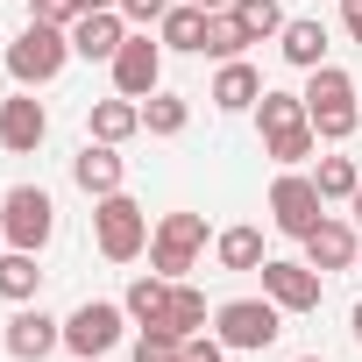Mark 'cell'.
I'll return each mask as SVG.
<instances>
[{
  "mask_svg": "<svg viewBox=\"0 0 362 362\" xmlns=\"http://www.w3.org/2000/svg\"><path fill=\"white\" fill-rule=\"evenodd\" d=\"M305 121H313V135L320 142H348L355 135V78L341 71V64H320L313 78H305Z\"/></svg>",
  "mask_w": 362,
  "mask_h": 362,
  "instance_id": "1",
  "label": "cell"
},
{
  "mask_svg": "<svg viewBox=\"0 0 362 362\" xmlns=\"http://www.w3.org/2000/svg\"><path fill=\"white\" fill-rule=\"evenodd\" d=\"M256 128H263V142H270V156L277 163H305L313 156V121H305V93H263L256 100Z\"/></svg>",
  "mask_w": 362,
  "mask_h": 362,
  "instance_id": "2",
  "label": "cell"
},
{
  "mask_svg": "<svg viewBox=\"0 0 362 362\" xmlns=\"http://www.w3.org/2000/svg\"><path fill=\"white\" fill-rule=\"evenodd\" d=\"M71 57V29H50V22H29L15 43H8V78L15 86H50Z\"/></svg>",
  "mask_w": 362,
  "mask_h": 362,
  "instance_id": "3",
  "label": "cell"
},
{
  "mask_svg": "<svg viewBox=\"0 0 362 362\" xmlns=\"http://www.w3.org/2000/svg\"><path fill=\"white\" fill-rule=\"evenodd\" d=\"M93 235H100V256H107V263H135V256L149 249V214H142L128 192H107V199L93 206Z\"/></svg>",
  "mask_w": 362,
  "mask_h": 362,
  "instance_id": "4",
  "label": "cell"
},
{
  "mask_svg": "<svg viewBox=\"0 0 362 362\" xmlns=\"http://www.w3.org/2000/svg\"><path fill=\"white\" fill-rule=\"evenodd\" d=\"M199 249H206V221L199 214H163L156 235H149V270L170 277V284H185V270L199 263Z\"/></svg>",
  "mask_w": 362,
  "mask_h": 362,
  "instance_id": "5",
  "label": "cell"
},
{
  "mask_svg": "<svg viewBox=\"0 0 362 362\" xmlns=\"http://www.w3.org/2000/svg\"><path fill=\"white\" fill-rule=\"evenodd\" d=\"M0 228H8V249H43L50 235H57V199L43 192V185H15L8 199H0Z\"/></svg>",
  "mask_w": 362,
  "mask_h": 362,
  "instance_id": "6",
  "label": "cell"
},
{
  "mask_svg": "<svg viewBox=\"0 0 362 362\" xmlns=\"http://www.w3.org/2000/svg\"><path fill=\"white\" fill-rule=\"evenodd\" d=\"M121 320H128V305H114V298H86V305L64 320V348H71L78 362H100L107 348H121Z\"/></svg>",
  "mask_w": 362,
  "mask_h": 362,
  "instance_id": "7",
  "label": "cell"
},
{
  "mask_svg": "<svg viewBox=\"0 0 362 362\" xmlns=\"http://www.w3.org/2000/svg\"><path fill=\"white\" fill-rule=\"evenodd\" d=\"M214 320H221V341L228 348H270L284 334V305L277 298H228Z\"/></svg>",
  "mask_w": 362,
  "mask_h": 362,
  "instance_id": "8",
  "label": "cell"
},
{
  "mask_svg": "<svg viewBox=\"0 0 362 362\" xmlns=\"http://www.w3.org/2000/svg\"><path fill=\"white\" fill-rule=\"evenodd\" d=\"M270 221H277L284 235H298V242L327 221V199H320V185H313L305 170H284L277 185H270Z\"/></svg>",
  "mask_w": 362,
  "mask_h": 362,
  "instance_id": "9",
  "label": "cell"
},
{
  "mask_svg": "<svg viewBox=\"0 0 362 362\" xmlns=\"http://www.w3.org/2000/svg\"><path fill=\"white\" fill-rule=\"evenodd\" d=\"M114 93H121V100L163 93V50H156L149 36H128V43L114 50Z\"/></svg>",
  "mask_w": 362,
  "mask_h": 362,
  "instance_id": "10",
  "label": "cell"
},
{
  "mask_svg": "<svg viewBox=\"0 0 362 362\" xmlns=\"http://www.w3.org/2000/svg\"><path fill=\"white\" fill-rule=\"evenodd\" d=\"M121 43H128V15L121 8H86L71 22V57H86V64H114Z\"/></svg>",
  "mask_w": 362,
  "mask_h": 362,
  "instance_id": "11",
  "label": "cell"
},
{
  "mask_svg": "<svg viewBox=\"0 0 362 362\" xmlns=\"http://www.w3.org/2000/svg\"><path fill=\"white\" fill-rule=\"evenodd\" d=\"M263 298H277L284 313H320V270H313V263H277V256H263Z\"/></svg>",
  "mask_w": 362,
  "mask_h": 362,
  "instance_id": "12",
  "label": "cell"
},
{
  "mask_svg": "<svg viewBox=\"0 0 362 362\" xmlns=\"http://www.w3.org/2000/svg\"><path fill=\"white\" fill-rule=\"evenodd\" d=\"M43 135H50V114H43V100H0V149L8 156H36L43 149Z\"/></svg>",
  "mask_w": 362,
  "mask_h": 362,
  "instance_id": "13",
  "label": "cell"
},
{
  "mask_svg": "<svg viewBox=\"0 0 362 362\" xmlns=\"http://www.w3.org/2000/svg\"><path fill=\"white\" fill-rule=\"evenodd\" d=\"M57 341H64V320H50L43 305H22V313L8 320V355H15V362H43Z\"/></svg>",
  "mask_w": 362,
  "mask_h": 362,
  "instance_id": "14",
  "label": "cell"
},
{
  "mask_svg": "<svg viewBox=\"0 0 362 362\" xmlns=\"http://www.w3.org/2000/svg\"><path fill=\"white\" fill-rule=\"evenodd\" d=\"M305 263H313L320 277H327V270H348V263H355V228L327 214V221H320V228L305 235Z\"/></svg>",
  "mask_w": 362,
  "mask_h": 362,
  "instance_id": "15",
  "label": "cell"
},
{
  "mask_svg": "<svg viewBox=\"0 0 362 362\" xmlns=\"http://www.w3.org/2000/svg\"><path fill=\"white\" fill-rule=\"evenodd\" d=\"M71 177H78V192H93V199L121 192V156H114V142H86V149L71 156Z\"/></svg>",
  "mask_w": 362,
  "mask_h": 362,
  "instance_id": "16",
  "label": "cell"
},
{
  "mask_svg": "<svg viewBox=\"0 0 362 362\" xmlns=\"http://www.w3.org/2000/svg\"><path fill=\"white\" fill-rule=\"evenodd\" d=\"M221 114H249L256 100H263V78H256V64H242V57H228L221 64V78H214V93H206Z\"/></svg>",
  "mask_w": 362,
  "mask_h": 362,
  "instance_id": "17",
  "label": "cell"
},
{
  "mask_svg": "<svg viewBox=\"0 0 362 362\" xmlns=\"http://www.w3.org/2000/svg\"><path fill=\"white\" fill-rule=\"evenodd\" d=\"M277 50H284V64H298V71H320V64H327V22H284Z\"/></svg>",
  "mask_w": 362,
  "mask_h": 362,
  "instance_id": "18",
  "label": "cell"
},
{
  "mask_svg": "<svg viewBox=\"0 0 362 362\" xmlns=\"http://www.w3.org/2000/svg\"><path fill=\"white\" fill-rule=\"evenodd\" d=\"M135 128H142V100H121V93H114V100L93 107V142H114V149H121Z\"/></svg>",
  "mask_w": 362,
  "mask_h": 362,
  "instance_id": "19",
  "label": "cell"
},
{
  "mask_svg": "<svg viewBox=\"0 0 362 362\" xmlns=\"http://www.w3.org/2000/svg\"><path fill=\"white\" fill-rule=\"evenodd\" d=\"M121 305H128V320H142V327H163V313H170V277H156V270H149V277H135Z\"/></svg>",
  "mask_w": 362,
  "mask_h": 362,
  "instance_id": "20",
  "label": "cell"
},
{
  "mask_svg": "<svg viewBox=\"0 0 362 362\" xmlns=\"http://www.w3.org/2000/svg\"><path fill=\"white\" fill-rule=\"evenodd\" d=\"M36 291H43V270H36V256H29V249H8V256H0V298L29 305Z\"/></svg>",
  "mask_w": 362,
  "mask_h": 362,
  "instance_id": "21",
  "label": "cell"
},
{
  "mask_svg": "<svg viewBox=\"0 0 362 362\" xmlns=\"http://www.w3.org/2000/svg\"><path fill=\"white\" fill-rule=\"evenodd\" d=\"M156 29H163L170 50H206V8H192V0H185V8H170Z\"/></svg>",
  "mask_w": 362,
  "mask_h": 362,
  "instance_id": "22",
  "label": "cell"
},
{
  "mask_svg": "<svg viewBox=\"0 0 362 362\" xmlns=\"http://www.w3.org/2000/svg\"><path fill=\"white\" fill-rule=\"evenodd\" d=\"M228 15L242 22V36H249V43H270V36H284V8H277V0H235Z\"/></svg>",
  "mask_w": 362,
  "mask_h": 362,
  "instance_id": "23",
  "label": "cell"
},
{
  "mask_svg": "<svg viewBox=\"0 0 362 362\" xmlns=\"http://www.w3.org/2000/svg\"><path fill=\"white\" fill-rule=\"evenodd\" d=\"M185 121H192V100H177V93H149L142 100V128L149 135H185Z\"/></svg>",
  "mask_w": 362,
  "mask_h": 362,
  "instance_id": "24",
  "label": "cell"
},
{
  "mask_svg": "<svg viewBox=\"0 0 362 362\" xmlns=\"http://www.w3.org/2000/svg\"><path fill=\"white\" fill-rule=\"evenodd\" d=\"M214 256H221V270H263V235L256 228H228L214 242Z\"/></svg>",
  "mask_w": 362,
  "mask_h": 362,
  "instance_id": "25",
  "label": "cell"
},
{
  "mask_svg": "<svg viewBox=\"0 0 362 362\" xmlns=\"http://www.w3.org/2000/svg\"><path fill=\"white\" fill-rule=\"evenodd\" d=\"M163 327L185 341V334H199L206 327V291H192V284H170V313H163Z\"/></svg>",
  "mask_w": 362,
  "mask_h": 362,
  "instance_id": "26",
  "label": "cell"
},
{
  "mask_svg": "<svg viewBox=\"0 0 362 362\" xmlns=\"http://www.w3.org/2000/svg\"><path fill=\"white\" fill-rule=\"evenodd\" d=\"M242 50H249L242 22H235L228 8H221V15H206V50H199V57H221V64H228V57H242Z\"/></svg>",
  "mask_w": 362,
  "mask_h": 362,
  "instance_id": "27",
  "label": "cell"
},
{
  "mask_svg": "<svg viewBox=\"0 0 362 362\" xmlns=\"http://www.w3.org/2000/svg\"><path fill=\"white\" fill-rule=\"evenodd\" d=\"M313 185H320V199H355V185H362V170H355L348 156H320V170H313Z\"/></svg>",
  "mask_w": 362,
  "mask_h": 362,
  "instance_id": "28",
  "label": "cell"
},
{
  "mask_svg": "<svg viewBox=\"0 0 362 362\" xmlns=\"http://www.w3.org/2000/svg\"><path fill=\"white\" fill-rule=\"evenodd\" d=\"M185 355V341H177L170 327H142V341H135V362H177Z\"/></svg>",
  "mask_w": 362,
  "mask_h": 362,
  "instance_id": "29",
  "label": "cell"
},
{
  "mask_svg": "<svg viewBox=\"0 0 362 362\" xmlns=\"http://www.w3.org/2000/svg\"><path fill=\"white\" fill-rule=\"evenodd\" d=\"M86 15V0H29V22H50V29H71Z\"/></svg>",
  "mask_w": 362,
  "mask_h": 362,
  "instance_id": "30",
  "label": "cell"
},
{
  "mask_svg": "<svg viewBox=\"0 0 362 362\" xmlns=\"http://www.w3.org/2000/svg\"><path fill=\"white\" fill-rule=\"evenodd\" d=\"M177 362H228V341H206V334H185V355Z\"/></svg>",
  "mask_w": 362,
  "mask_h": 362,
  "instance_id": "31",
  "label": "cell"
},
{
  "mask_svg": "<svg viewBox=\"0 0 362 362\" xmlns=\"http://www.w3.org/2000/svg\"><path fill=\"white\" fill-rule=\"evenodd\" d=\"M121 15H128V22H142V29H156V22L170 15V0H121Z\"/></svg>",
  "mask_w": 362,
  "mask_h": 362,
  "instance_id": "32",
  "label": "cell"
},
{
  "mask_svg": "<svg viewBox=\"0 0 362 362\" xmlns=\"http://www.w3.org/2000/svg\"><path fill=\"white\" fill-rule=\"evenodd\" d=\"M341 29H348V36L362 43V0H355V8H341Z\"/></svg>",
  "mask_w": 362,
  "mask_h": 362,
  "instance_id": "33",
  "label": "cell"
},
{
  "mask_svg": "<svg viewBox=\"0 0 362 362\" xmlns=\"http://www.w3.org/2000/svg\"><path fill=\"white\" fill-rule=\"evenodd\" d=\"M192 8H206V15H221V8H235V0H192Z\"/></svg>",
  "mask_w": 362,
  "mask_h": 362,
  "instance_id": "34",
  "label": "cell"
},
{
  "mask_svg": "<svg viewBox=\"0 0 362 362\" xmlns=\"http://www.w3.org/2000/svg\"><path fill=\"white\" fill-rule=\"evenodd\" d=\"M348 214H355V221H362V185H355V199H348Z\"/></svg>",
  "mask_w": 362,
  "mask_h": 362,
  "instance_id": "35",
  "label": "cell"
},
{
  "mask_svg": "<svg viewBox=\"0 0 362 362\" xmlns=\"http://www.w3.org/2000/svg\"><path fill=\"white\" fill-rule=\"evenodd\" d=\"M86 8H121V0H86Z\"/></svg>",
  "mask_w": 362,
  "mask_h": 362,
  "instance_id": "36",
  "label": "cell"
},
{
  "mask_svg": "<svg viewBox=\"0 0 362 362\" xmlns=\"http://www.w3.org/2000/svg\"><path fill=\"white\" fill-rule=\"evenodd\" d=\"M355 341H362V305H355Z\"/></svg>",
  "mask_w": 362,
  "mask_h": 362,
  "instance_id": "37",
  "label": "cell"
},
{
  "mask_svg": "<svg viewBox=\"0 0 362 362\" xmlns=\"http://www.w3.org/2000/svg\"><path fill=\"white\" fill-rule=\"evenodd\" d=\"M0 256H8V228H0Z\"/></svg>",
  "mask_w": 362,
  "mask_h": 362,
  "instance_id": "38",
  "label": "cell"
},
{
  "mask_svg": "<svg viewBox=\"0 0 362 362\" xmlns=\"http://www.w3.org/2000/svg\"><path fill=\"white\" fill-rule=\"evenodd\" d=\"M298 362H320V355H298Z\"/></svg>",
  "mask_w": 362,
  "mask_h": 362,
  "instance_id": "39",
  "label": "cell"
},
{
  "mask_svg": "<svg viewBox=\"0 0 362 362\" xmlns=\"http://www.w3.org/2000/svg\"><path fill=\"white\" fill-rule=\"evenodd\" d=\"M341 8H355V0H341Z\"/></svg>",
  "mask_w": 362,
  "mask_h": 362,
  "instance_id": "40",
  "label": "cell"
}]
</instances>
